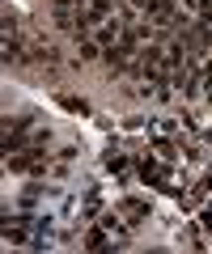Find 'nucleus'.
Returning a JSON list of instances; mask_svg holds the SVG:
<instances>
[{"instance_id":"nucleus-1","label":"nucleus","mask_w":212,"mask_h":254,"mask_svg":"<svg viewBox=\"0 0 212 254\" xmlns=\"http://www.w3.org/2000/svg\"><path fill=\"white\" fill-rule=\"evenodd\" d=\"M115 34H119V21H102L98 26V43L102 47H115Z\"/></svg>"},{"instance_id":"nucleus-2","label":"nucleus","mask_w":212,"mask_h":254,"mask_svg":"<svg viewBox=\"0 0 212 254\" xmlns=\"http://www.w3.org/2000/svg\"><path fill=\"white\" fill-rule=\"evenodd\" d=\"M148 13H153L157 21H166L170 13H174V0H148Z\"/></svg>"},{"instance_id":"nucleus-3","label":"nucleus","mask_w":212,"mask_h":254,"mask_svg":"<svg viewBox=\"0 0 212 254\" xmlns=\"http://www.w3.org/2000/svg\"><path fill=\"white\" fill-rule=\"evenodd\" d=\"M34 161H38V148H30V153H21V157H13V161H9V170H21V174H26L30 165H34Z\"/></svg>"},{"instance_id":"nucleus-4","label":"nucleus","mask_w":212,"mask_h":254,"mask_svg":"<svg viewBox=\"0 0 212 254\" xmlns=\"http://www.w3.org/2000/svg\"><path fill=\"white\" fill-rule=\"evenodd\" d=\"M85 246H89V250H106V229H89V233H85Z\"/></svg>"},{"instance_id":"nucleus-5","label":"nucleus","mask_w":212,"mask_h":254,"mask_svg":"<svg viewBox=\"0 0 212 254\" xmlns=\"http://www.w3.org/2000/svg\"><path fill=\"white\" fill-rule=\"evenodd\" d=\"M64 102V110H72V115H89V102L85 98H60Z\"/></svg>"},{"instance_id":"nucleus-6","label":"nucleus","mask_w":212,"mask_h":254,"mask_svg":"<svg viewBox=\"0 0 212 254\" xmlns=\"http://www.w3.org/2000/svg\"><path fill=\"white\" fill-rule=\"evenodd\" d=\"M102 229H106V233H123V225L115 216H102Z\"/></svg>"},{"instance_id":"nucleus-7","label":"nucleus","mask_w":212,"mask_h":254,"mask_svg":"<svg viewBox=\"0 0 212 254\" xmlns=\"http://www.w3.org/2000/svg\"><path fill=\"white\" fill-rule=\"evenodd\" d=\"M136 4H148V0H136Z\"/></svg>"}]
</instances>
